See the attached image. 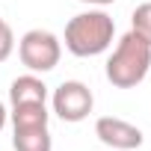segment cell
Listing matches in <instances>:
<instances>
[{
    "label": "cell",
    "instance_id": "obj_1",
    "mask_svg": "<svg viewBox=\"0 0 151 151\" xmlns=\"http://www.w3.org/2000/svg\"><path fill=\"white\" fill-rule=\"evenodd\" d=\"M151 68V45L133 30L116 42V50L107 59V80L116 89H133L148 77Z\"/></svg>",
    "mask_w": 151,
    "mask_h": 151
},
{
    "label": "cell",
    "instance_id": "obj_9",
    "mask_svg": "<svg viewBox=\"0 0 151 151\" xmlns=\"http://www.w3.org/2000/svg\"><path fill=\"white\" fill-rule=\"evenodd\" d=\"M130 30L151 45V3H139L130 15Z\"/></svg>",
    "mask_w": 151,
    "mask_h": 151
},
{
    "label": "cell",
    "instance_id": "obj_7",
    "mask_svg": "<svg viewBox=\"0 0 151 151\" xmlns=\"http://www.w3.org/2000/svg\"><path fill=\"white\" fill-rule=\"evenodd\" d=\"M12 148L15 151H53L47 124L45 127H12Z\"/></svg>",
    "mask_w": 151,
    "mask_h": 151
},
{
    "label": "cell",
    "instance_id": "obj_3",
    "mask_svg": "<svg viewBox=\"0 0 151 151\" xmlns=\"http://www.w3.org/2000/svg\"><path fill=\"white\" fill-rule=\"evenodd\" d=\"M18 56L33 74H47L59 65L62 42L50 30H27L18 42Z\"/></svg>",
    "mask_w": 151,
    "mask_h": 151
},
{
    "label": "cell",
    "instance_id": "obj_8",
    "mask_svg": "<svg viewBox=\"0 0 151 151\" xmlns=\"http://www.w3.org/2000/svg\"><path fill=\"white\" fill-rule=\"evenodd\" d=\"M9 119H12V127H45L50 122V113H47V104H15Z\"/></svg>",
    "mask_w": 151,
    "mask_h": 151
},
{
    "label": "cell",
    "instance_id": "obj_4",
    "mask_svg": "<svg viewBox=\"0 0 151 151\" xmlns=\"http://www.w3.org/2000/svg\"><path fill=\"white\" fill-rule=\"evenodd\" d=\"M50 107H53V113H56L62 122L77 124V122L89 119V113H92V107H95V95H92V89H89L86 83H80V80H65V83H59V86L53 89Z\"/></svg>",
    "mask_w": 151,
    "mask_h": 151
},
{
    "label": "cell",
    "instance_id": "obj_2",
    "mask_svg": "<svg viewBox=\"0 0 151 151\" xmlns=\"http://www.w3.org/2000/svg\"><path fill=\"white\" fill-rule=\"evenodd\" d=\"M116 36V21L104 9H89L74 15L65 24V47L74 56H98L113 45Z\"/></svg>",
    "mask_w": 151,
    "mask_h": 151
},
{
    "label": "cell",
    "instance_id": "obj_6",
    "mask_svg": "<svg viewBox=\"0 0 151 151\" xmlns=\"http://www.w3.org/2000/svg\"><path fill=\"white\" fill-rule=\"evenodd\" d=\"M47 86L42 77H36V74H21V77L12 80L9 86V104H47Z\"/></svg>",
    "mask_w": 151,
    "mask_h": 151
},
{
    "label": "cell",
    "instance_id": "obj_10",
    "mask_svg": "<svg viewBox=\"0 0 151 151\" xmlns=\"http://www.w3.org/2000/svg\"><path fill=\"white\" fill-rule=\"evenodd\" d=\"M15 50V33L6 24V18H0V62H6Z\"/></svg>",
    "mask_w": 151,
    "mask_h": 151
},
{
    "label": "cell",
    "instance_id": "obj_5",
    "mask_svg": "<svg viewBox=\"0 0 151 151\" xmlns=\"http://www.w3.org/2000/svg\"><path fill=\"white\" fill-rule=\"evenodd\" d=\"M95 136L110 148V151H133L142 145V130L124 119H116V116H101L95 122Z\"/></svg>",
    "mask_w": 151,
    "mask_h": 151
},
{
    "label": "cell",
    "instance_id": "obj_11",
    "mask_svg": "<svg viewBox=\"0 0 151 151\" xmlns=\"http://www.w3.org/2000/svg\"><path fill=\"white\" fill-rule=\"evenodd\" d=\"M80 3H89V6H110L116 0H80Z\"/></svg>",
    "mask_w": 151,
    "mask_h": 151
},
{
    "label": "cell",
    "instance_id": "obj_12",
    "mask_svg": "<svg viewBox=\"0 0 151 151\" xmlns=\"http://www.w3.org/2000/svg\"><path fill=\"white\" fill-rule=\"evenodd\" d=\"M6 119H9V113H6V107H3V101H0V130L6 127Z\"/></svg>",
    "mask_w": 151,
    "mask_h": 151
}]
</instances>
